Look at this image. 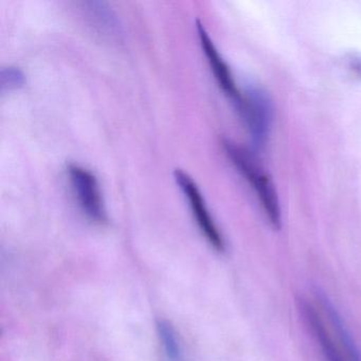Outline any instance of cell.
Here are the masks:
<instances>
[{"instance_id": "5b68a950", "label": "cell", "mask_w": 361, "mask_h": 361, "mask_svg": "<svg viewBox=\"0 0 361 361\" xmlns=\"http://www.w3.org/2000/svg\"><path fill=\"white\" fill-rule=\"evenodd\" d=\"M175 179L179 185L183 193L189 200L190 208L193 213L200 231L204 234L209 244L216 251L223 252L225 250V240L221 231L217 228L214 219L211 216L210 211L204 202V196L195 181L187 173L177 169L174 173Z\"/></svg>"}, {"instance_id": "9c48e42d", "label": "cell", "mask_w": 361, "mask_h": 361, "mask_svg": "<svg viewBox=\"0 0 361 361\" xmlns=\"http://www.w3.org/2000/svg\"><path fill=\"white\" fill-rule=\"evenodd\" d=\"M348 66L356 77L361 79V56H350L348 61Z\"/></svg>"}, {"instance_id": "3957f363", "label": "cell", "mask_w": 361, "mask_h": 361, "mask_svg": "<svg viewBox=\"0 0 361 361\" xmlns=\"http://www.w3.org/2000/svg\"><path fill=\"white\" fill-rule=\"evenodd\" d=\"M236 107L255 147L257 149L265 147L274 119V105L269 94L263 88L249 85L242 92V101Z\"/></svg>"}, {"instance_id": "7a4b0ae2", "label": "cell", "mask_w": 361, "mask_h": 361, "mask_svg": "<svg viewBox=\"0 0 361 361\" xmlns=\"http://www.w3.org/2000/svg\"><path fill=\"white\" fill-rule=\"evenodd\" d=\"M225 149L234 166L255 191L270 225L274 229H280L282 227L280 200L276 185L272 183L269 175L262 168L261 164H257L255 156L247 149L238 147L229 141H226Z\"/></svg>"}, {"instance_id": "6da1fadb", "label": "cell", "mask_w": 361, "mask_h": 361, "mask_svg": "<svg viewBox=\"0 0 361 361\" xmlns=\"http://www.w3.org/2000/svg\"><path fill=\"white\" fill-rule=\"evenodd\" d=\"M319 306L301 301V312L326 361H361V355L341 319L324 297Z\"/></svg>"}, {"instance_id": "52a82bcc", "label": "cell", "mask_w": 361, "mask_h": 361, "mask_svg": "<svg viewBox=\"0 0 361 361\" xmlns=\"http://www.w3.org/2000/svg\"><path fill=\"white\" fill-rule=\"evenodd\" d=\"M158 336L161 342L164 354L168 361H185L183 346L176 331L168 321L160 320L157 324Z\"/></svg>"}, {"instance_id": "277c9868", "label": "cell", "mask_w": 361, "mask_h": 361, "mask_svg": "<svg viewBox=\"0 0 361 361\" xmlns=\"http://www.w3.org/2000/svg\"><path fill=\"white\" fill-rule=\"evenodd\" d=\"M67 172L73 193L86 216L97 224L106 223V209L100 185L94 174L75 164H69Z\"/></svg>"}, {"instance_id": "8992f818", "label": "cell", "mask_w": 361, "mask_h": 361, "mask_svg": "<svg viewBox=\"0 0 361 361\" xmlns=\"http://www.w3.org/2000/svg\"><path fill=\"white\" fill-rule=\"evenodd\" d=\"M198 37H200V45L208 59L209 65L212 69L213 75L216 79L217 83L221 86L223 92L233 101L234 104L238 106L242 101V92L236 86L233 75L230 71L229 66L224 60L223 56L219 54V50L215 47L214 43L211 39L208 31L204 28V25L197 20Z\"/></svg>"}, {"instance_id": "ba28073f", "label": "cell", "mask_w": 361, "mask_h": 361, "mask_svg": "<svg viewBox=\"0 0 361 361\" xmlns=\"http://www.w3.org/2000/svg\"><path fill=\"white\" fill-rule=\"evenodd\" d=\"M24 73L18 67H6L1 71V75H0L1 90H14L24 85Z\"/></svg>"}]
</instances>
